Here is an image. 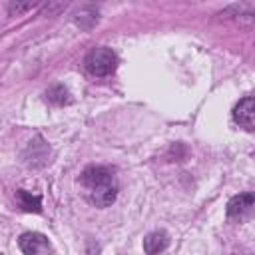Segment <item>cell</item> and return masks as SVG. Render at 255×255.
<instances>
[{"mask_svg": "<svg viewBox=\"0 0 255 255\" xmlns=\"http://www.w3.org/2000/svg\"><path fill=\"white\" fill-rule=\"evenodd\" d=\"M84 64L92 76H110L118 68V56L110 48H94Z\"/></svg>", "mask_w": 255, "mask_h": 255, "instance_id": "cell-2", "label": "cell"}, {"mask_svg": "<svg viewBox=\"0 0 255 255\" xmlns=\"http://www.w3.org/2000/svg\"><path fill=\"white\" fill-rule=\"evenodd\" d=\"M233 120L239 128L255 131V98H243L233 108Z\"/></svg>", "mask_w": 255, "mask_h": 255, "instance_id": "cell-5", "label": "cell"}, {"mask_svg": "<svg viewBox=\"0 0 255 255\" xmlns=\"http://www.w3.org/2000/svg\"><path fill=\"white\" fill-rule=\"evenodd\" d=\"M46 96H48V100H50L52 104H56V106L70 104V102H72L70 92H68L64 86H54V88H50V90L46 92Z\"/></svg>", "mask_w": 255, "mask_h": 255, "instance_id": "cell-8", "label": "cell"}, {"mask_svg": "<svg viewBox=\"0 0 255 255\" xmlns=\"http://www.w3.org/2000/svg\"><path fill=\"white\" fill-rule=\"evenodd\" d=\"M80 183L86 199L96 207H108L118 197V179L110 167L90 165L82 171Z\"/></svg>", "mask_w": 255, "mask_h": 255, "instance_id": "cell-1", "label": "cell"}, {"mask_svg": "<svg viewBox=\"0 0 255 255\" xmlns=\"http://www.w3.org/2000/svg\"><path fill=\"white\" fill-rule=\"evenodd\" d=\"M18 247L24 255H50V251H52L46 235L36 233V231L22 233L18 239Z\"/></svg>", "mask_w": 255, "mask_h": 255, "instance_id": "cell-4", "label": "cell"}, {"mask_svg": "<svg viewBox=\"0 0 255 255\" xmlns=\"http://www.w3.org/2000/svg\"><path fill=\"white\" fill-rule=\"evenodd\" d=\"M18 203H20V207L24 209V211H34V213H40L42 211V199L38 197V195H32L30 191H26V189H18Z\"/></svg>", "mask_w": 255, "mask_h": 255, "instance_id": "cell-7", "label": "cell"}, {"mask_svg": "<svg viewBox=\"0 0 255 255\" xmlns=\"http://www.w3.org/2000/svg\"><path fill=\"white\" fill-rule=\"evenodd\" d=\"M34 8V2H8V10H10V14H22V12H26V10H32Z\"/></svg>", "mask_w": 255, "mask_h": 255, "instance_id": "cell-9", "label": "cell"}, {"mask_svg": "<svg viewBox=\"0 0 255 255\" xmlns=\"http://www.w3.org/2000/svg\"><path fill=\"white\" fill-rule=\"evenodd\" d=\"M169 245V235L165 231H151L143 239V249L147 255H157Z\"/></svg>", "mask_w": 255, "mask_h": 255, "instance_id": "cell-6", "label": "cell"}, {"mask_svg": "<svg viewBox=\"0 0 255 255\" xmlns=\"http://www.w3.org/2000/svg\"><path fill=\"white\" fill-rule=\"evenodd\" d=\"M255 215V193L247 191V193H239L233 195L227 203V217L229 219H249Z\"/></svg>", "mask_w": 255, "mask_h": 255, "instance_id": "cell-3", "label": "cell"}]
</instances>
